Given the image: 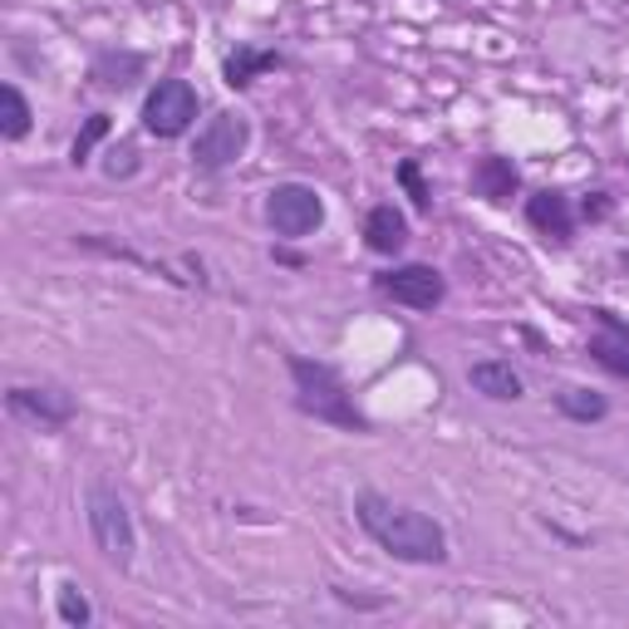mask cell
Returning <instances> with one entry per match:
<instances>
[{
	"label": "cell",
	"mask_w": 629,
	"mask_h": 629,
	"mask_svg": "<svg viewBox=\"0 0 629 629\" xmlns=\"http://www.w3.org/2000/svg\"><path fill=\"white\" fill-rule=\"evenodd\" d=\"M526 222L536 226L546 241H556V246H570V236H575V206H570V197L566 192H536V197H526Z\"/></svg>",
	"instance_id": "9c48e42d"
},
{
	"label": "cell",
	"mask_w": 629,
	"mask_h": 629,
	"mask_svg": "<svg viewBox=\"0 0 629 629\" xmlns=\"http://www.w3.org/2000/svg\"><path fill=\"white\" fill-rule=\"evenodd\" d=\"M472 187H477V197H487V202H511L521 187V173L511 157L487 153L477 167H472Z\"/></svg>",
	"instance_id": "7c38bea8"
},
{
	"label": "cell",
	"mask_w": 629,
	"mask_h": 629,
	"mask_svg": "<svg viewBox=\"0 0 629 629\" xmlns=\"http://www.w3.org/2000/svg\"><path fill=\"white\" fill-rule=\"evenodd\" d=\"M373 285H379V290L389 295L393 305H408V310H438L442 295H448V281H442V271H432V265H423V261L393 265V271H383Z\"/></svg>",
	"instance_id": "52a82bcc"
},
{
	"label": "cell",
	"mask_w": 629,
	"mask_h": 629,
	"mask_svg": "<svg viewBox=\"0 0 629 629\" xmlns=\"http://www.w3.org/2000/svg\"><path fill=\"white\" fill-rule=\"evenodd\" d=\"M580 216H585V222H605V216H609V192H590L585 202H580Z\"/></svg>",
	"instance_id": "7402d4cb"
},
{
	"label": "cell",
	"mask_w": 629,
	"mask_h": 629,
	"mask_svg": "<svg viewBox=\"0 0 629 629\" xmlns=\"http://www.w3.org/2000/svg\"><path fill=\"white\" fill-rule=\"evenodd\" d=\"M55 609H59V619H64L69 629H84L88 619H94V605H88V595L74 585V580H64V585L55 590Z\"/></svg>",
	"instance_id": "d6986e66"
},
{
	"label": "cell",
	"mask_w": 629,
	"mask_h": 629,
	"mask_svg": "<svg viewBox=\"0 0 629 629\" xmlns=\"http://www.w3.org/2000/svg\"><path fill=\"white\" fill-rule=\"evenodd\" d=\"M29 98L20 94V84H0V138L5 143H20L29 133Z\"/></svg>",
	"instance_id": "9a60e30c"
},
{
	"label": "cell",
	"mask_w": 629,
	"mask_h": 629,
	"mask_svg": "<svg viewBox=\"0 0 629 629\" xmlns=\"http://www.w3.org/2000/svg\"><path fill=\"white\" fill-rule=\"evenodd\" d=\"M364 246L373 256H399L408 246V216L393 202H379L369 216H364Z\"/></svg>",
	"instance_id": "8fae6325"
},
{
	"label": "cell",
	"mask_w": 629,
	"mask_h": 629,
	"mask_svg": "<svg viewBox=\"0 0 629 629\" xmlns=\"http://www.w3.org/2000/svg\"><path fill=\"white\" fill-rule=\"evenodd\" d=\"M285 59L275 55V49H256V45H236L232 55H226V64H222V79H226V88H246V84H256L261 74H271V69H281Z\"/></svg>",
	"instance_id": "5bb4252c"
},
{
	"label": "cell",
	"mask_w": 629,
	"mask_h": 629,
	"mask_svg": "<svg viewBox=\"0 0 629 629\" xmlns=\"http://www.w3.org/2000/svg\"><path fill=\"white\" fill-rule=\"evenodd\" d=\"M619 265H625V271H629V251H625V256H619Z\"/></svg>",
	"instance_id": "cb8c5ba5"
},
{
	"label": "cell",
	"mask_w": 629,
	"mask_h": 629,
	"mask_svg": "<svg viewBox=\"0 0 629 629\" xmlns=\"http://www.w3.org/2000/svg\"><path fill=\"white\" fill-rule=\"evenodd\" d=\"M265 222L275 236H290V241L314 236L324 226V197L310 182H275L265 192Z\"/></svg>",
	"instance_id": "277c9868"
},
{
	"label": "cell",
	"mask_w": 629,
	"mask_h": 629,
	"mask_svg": "<svg viewBox=\"0 0 629 629\" xmlns=\"http://www.w3.org/2000/svg\"><path fill=\"white\" fill-rule=\"evenodd\" d=\"M246 143H251V123H246L236 108H222L216 118H206V128L197 133L192 143V163L202 167V173H222V167L241 163Z\"/></svg>",
	"instance_id": "8992f818"
},
{
	"label": "cell",
	"mask_w": 629,
	"mask_h": 629,
	"mask_svg": "<svg viewBox=\"0 0 629 629\" xmlns=\"http://www.w3.org/2000/svg\"><path fill=\"white\" fill-rule=\"evenodd\" d=\"M354 517L369 531L379 550L408 566H442L448 560V531L418 507H399V501L379 497V491H359L354 497Z\"/></svg>",
	"instance_id": "6da1fadb"
},
{
	"label": "cell",
	"mask_w": 629,
	"mask_h": 629,
	"mask_svg": "<svg viewBox=\"0 0 629 629\" xmlns=\"http://www.w3.org/2000/svg\"><path fill=\"white\" fill-rule=\"evenodd\" d=\"M467 383L482 393V399H497V403H517L521 399V373L511 369L507 359H477L467 369Z\"/></svg>",
	"instance_id": "4fadbf2b"
},
{
	"label": "cell",
	"mask_w": 629,
	"mask_h": 629,
	"mask_svg": "<svg viewBox=\"0 0 629 629\" xmlns=\"http://www.w3.org/2000/svg\"><path fill=\"white\" fill-rule=\"evenodd\" d=\"M590 314L600 320V334H590V359H595L600 369L629 379V324L619 320L615 310H590Z\"/></svg>",
	"instance_id": "30bf717a"
},
{
	"label": "cell",
	"mask_w": 629,
	"mask_h": 629,
	"mask_svg": "<svg viewBox=\"0 0 629 629\" xmlns=\"http://www.w3.org/2000/svg\"><path fill=\"white\" fill-rule=\"evenodd\" d=\"M556 408L566 413L570 423H600L609 413V403H605V393H595V389H560Z\"/></svg>",
	"instance_id": "e0dca14e"
},
{
	"label": "cell",
	"mask_w": 629,
	"mask_h": 629,
	"mask_svg": "<svg viewBox=\"0 0 629 629\" xmlns=\"http://www.w3.org/2000/svg\"><path fill=\"white\" fill-rule=\"evenodd\" d=\"M399 187L408 192L413 212H432V192H428V182H423L418 157H403V163H399Z\"/></svg>",
	"instance_id": "ffe728a7"
},
{
	"label": "cell",
	"mask_w": 629,
	"mask_h": 629,
	"mask_svg": "<svg viewBox=\"0 0 629 629\" xmlns=\"http://www.w3.org/2000/svg\"><path fill=\"white\" fill-rule=\"evenodd\" d=\"M5 408L15 413V418L39 423V428H64V423H74V399H69L64 389H55V383H45V389L15 383V389L5 393Z\"/></svg>",
	"instance_id": "ba28073f"
},
{
	"label": "cell",
	"mask_w": 629,
	"mask_h": 629,
	"mask_svg": "<svg viewBox=\"0 0 629 629\" xmlns=\"http://www.w3.org/2000/svg\"><path fill=\"white\" fill-rule=\"evenodd\" d=\"M285 369L295 379V408L300 413H310L314 423H330V428H344V432H369V418L354 408L349 389H344V379L330 364H314L305 354H285Z\"/></svg>",
	"instance_id": "7a4b0ae2"
},
{
	"label": "cell",
	"mask_w": 629,
	"mask_h": 629,
	"mask_svg": "<svg viewBox=\"0 0 629 629\" xmlns=\"http://www.w3.org/2000/svg\"><path fill=\"white\" fill-rule=\"evenodd\" d=\"M84 517H88V536H94L98 556L108 566H133V550H138V531H133V517H128L123 497L118 487H108L104 477H94L84 487Z\"/></svg>",
	"instance_id": "3957f363"
},
{
	"label": "cell",
	"mask_w": 629,
	"mask_h": 629,
	"mask_svg": "<svg viewBox=\"0 0 629 629\" xmlns=\"http://www.w3.org/2000/svg\"><path fill=\"white\" fill-rule=\"evenodd\" d=\"M133 173H138V147L133 143L108 147V153H104V177H114V182H118V177H133Z\"/></svg>",
	"instance_id": "44dd1931"
},
{
	"label": "cell",
	"mask_w": 629,
	"mask_h": 629,
	"mask_svg": "<svg viewBox=\"0 0 629 629\" xmlns=\"http://www.w3.org/2000/svg\"><path fill=\"white\" fill-rule=\"evenodd\" d=\"M143 64H147L143 55H118V49H108V55L94 59V79L104 88H128L133 74H143Z\"/></svg>",
	"instance_id": "2e32d148"
},
{
	"label": "cell",
	"mask_w": 629,
	"mask_h": 629,
	"mask_svg": "<svg viewBox=\"0 0 629 629\" xmlns=\"http://www.w3.org/2000/svg\"><path fill=\"white\" fill-rule=\"evenodd\" d=\"M108 133H114V118H108V114H88V118H84V128H79V138L69 143V163L84 167L88 157H94V147L104 143Z\"/></svg>",
	"instance_id": "ac0fdd59"
},
{
	"label": "cell",
	"mask_w": 629,
	"mask_h": 629,
	"mask_svg": "<svg viewBox=\"0 0 629 629\" xmlns=\"http://www.w3.org/2000/svg\"><path fill=\"white\" fill-rule=\"evenodd\" d=\"M197 108H202V98L187 79H157L143 98V128L153 138H182L197 123Z\"/></svg>",
	"instance_id": "5b68a950"
},
{
	"label": "cell",
	"mask_w": 629,
	"mask_h": 629,
	"mask_svg": "<svg viewBox=\"0 0 629 629\" xmlns=\"http://www.w3.org/2000/svg\"><path fill=\"white\" fill-rule=\"evenodd\" d=\"M275 261H281V265H305V256L300 251H285V246H281V251H275Z\"/></svg>",
	"instance_id": "603a6c76"
}]
</instances>
